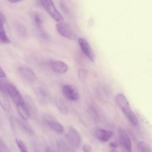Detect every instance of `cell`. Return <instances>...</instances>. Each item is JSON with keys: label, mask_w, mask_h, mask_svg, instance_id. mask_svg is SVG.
<instances>
[{"label": "cell", "mask_w": 152, "mask_h": 152, "mask_svg": "<svg viewBox=\"0 0 152 152\" xmlns=\"http://www.w3.org/2000/svg\"><path fill=\"white\" fill-rule=\"evenodd\" d=\"M115 102L129 122L133 126H138L139 124L138 119L135 113L132 110L129 103L125 96L122 93L118 94L115 97Z\"/></svg>", "instance_id": "cell-1"}, {"label": "cell", "mask_w": 152, "mask_h": 152, "mask_svg": "<svg viewBox=\"0 0 152 152\" xmlns=\"http://www.w3.org/2000/svg\"><path fill=\"white\" fill-rule=\"evenodd\" d=\"M40 4L49 14V15L57 23H62L64 21L62 15L59 12L56 8L52 0H39Z\"/></svg>", "instance_id": "cell-2"}, {"label": "cell", "mask_w": 152, "mask_h": 152, "mask_svg": "<svg viewBox=\"0 0 152 152\" xmlns=\"http://www.w3.org/2000/svg\"><path fill=\"white\" fill-rule=\"evenodd\" d=\"M56 29L60 35L66 39L75 40L77 38V34L75 31L68 24L65 23L64 21L57 23L56 24Z\"/></svg>", "instance_id": "cell-3"}, {"label": "cell", "mask_w": 152, "mask_h": 152, "mask_svg": "<svg viewBox=\"0 0 152 152\" xmlns=\"http://www.w3.org/2000/svg\"><path fill=\"white\" fill-rule=\"evenodd\" d=\"M43 120L48 126L55 132L62 134L64 132V127L61 123L53 115L45 114L43 115Z\"/></svg>", "instance_id": "cell-4"}, {"label": "cell", "mask_w": 152, "mask_h": 152, "mask_svg": "<svg viewBox=\"0 0 152 152\" xmlns=\"http://www.w3.org/2000/svg\"><path fill=\"white\" fill-rule=\"evenodd\" d=\"M68 142L75 148H78L81 142V137L78 131L72 126H70L65 135Z\"/></svg>", "instance_id": "cell-5"}, {"label": "cell", "mask_w": 152, "mask_h": 152, "mask_svg": "<svg viewBox=\"0 0 152 152\" xmlns=\"http://www.w3.org/2000/svg\"><path fill=\"white\" fill-rule=\"evenodd\" d=\"M7 86V84L0 80V105L5 111L8 112L11 109V104Z\"/></svg>", "instance_id": "cell-6"}, {"label": "cell", "mask_w": 152, "mask_h": 152, "mask_svg": "<svg viewBox=\"0 0 152 152\" xmlns=\"http://www.w3.org/2000/svg\"><path fill=\"white\" fill-rule=\"evenodd\" d=\"M7 88L8 96L11 97L16 106L23 104L26 103L19 90L14 85L12 84H7Z\"/></svg>", "instance_id": "cell-7"}, {"label": "cell", "mask_w": 152, "mask_h": 152, "mask_svg": "<svg viewBox=\"0 0 152 152\" xmlns=\"http://www.w3.org/2000/svg\"><path fill=\"white\" fill-rule=\"evenodd\" d=\"M64 96L70 101L77 100L80 97V93L77 87L71 84H66L62 87Z\"/></svg>", "instance_id": "cell-8"}, {"label": "cell", "mask_w": 152, "mask_h": 152, "mask_svg": "<svg viewBox=\"0 0 152 152\" xmlns=\"http://www.w3.org/2000/svg\"><path fill=\"white\" fill-rule=\"evenodd\" d=\"M19 75L26 81L30 83H34L37 80V76L33 70L27 66L21 65L18 69Z\"/></svg>", "instance_id": "cell-9"}, {"label": "cell", "mask_w": 152, "mask_h": 152, "mask_svg": "<svg viewBox=\"0 0 152 152\" xmlns=\"http://www.w3.org/2000/svg\"><path fill=\"white\" fill-rule=\"evenodd\" d=\"M78 42L80 48L81 49L84 55L90 60H91V61H94L95 60V55L88 42L86 39L80 37L78 39Z\"/></svg>", "instance_id": "cell-10"}, {"label": "cell", "mask_w": 152, "mask_h": 152, "mask_svg": "<svg viewBox=\"0 0 152 152\" xmlns=\"http://www.w3.org/2000/svg\"><path fill=\"white\" fill-rule=\"evenodd\" d=\"M118 135L120 142L123 147L126 150L127 152H131V141L127 132L123 128L120 127L118 129Z\"/></svg>", "instance_id": "cell-11"}, {"label": "cell", "mask_w": 152, "mask_h": 152, "mask_svg": "<svg viewBox=\"0 0 152 152\" xmlns=\"http://www.w3.org/2000/svg\"><path fill=\"white\" fill-rule=\"evenodd\" d=\"M49 65L54 72L58 74H64L68 69L67 64L61 61L51 60L49 62Z\"/></svg>", "instance_id": "cell-12"}, {"label": "cell", "mask_w": 152, "mask_h": 152, "mask_svg": "<svg viewBox=\"0 0 152 152\" xmlns=\"http://www.w3.org/2000/svg\"><path fill=\"white\" fill-rule=\"evenodd\" d=\"M35 94L37 100L42 104H46L49 100V94L46 88L40 86L35 89Z\"/></svg>", "instance_id": "cell-13"}, {"label": "cell", "mask_w": 152, "mask_h": 152, "mask_svg": "<svg viewBox=\"0 0 152 152\" xmlns=\"http://www.w3.org/2000/svg\"><path fill=\"white\" fill-rule=\"evenodd\" d=\"M95 135L100 141L102 142H107L113 135V132L109 130L98 128L95 131Z\"/></svg>", "instance_id": "cell-14"}, {"label": "cell", "mask_w": 152, "mask_h": 152, "mask_svg": "<svg viewBox=\"0 0 152 152\" xmlns=\"http://www.w3.org/2000/svg\"><path fill=\"white\" fill-rule=\"evenodd\" d=\"M5 21L6 20L4 15L0 11V41L4 43H10V40L7 36L4 28Z\"/></svg>", "instance_id": "cell-15"}, {"label": "cell", "mask_w": 152, "mask_h": 152, "mask_svg": "<svg viewBox=\"0 0 152 152\" xmlns=\"http://www.w3.org/2000/svg\"><path fill=\"white\" fill-rule=\"evenodd\" d=\"M17 106V110L18 112V113L20 116V117L24 120V121H27L30 115V109L27 104L26 103L16 106Z\"/></svg>", "instance_id": "cell-16"}, {"label": "cell", "mask_w": 152, "mask_h": 152, "mask_svg": "<svg viewBox=\"0 0 152 152\" xmlns=\"http://www.w3.org/2000/svg\"><path fill=\"white\" fill-rule=\"evenodd\" d=\"M55 102L59 111L63 115H66L68 112V107L63 99L60 97H57L55 100Z\"/></svg>", "instance_id": "cell-17"}, {"label": "cell", "mask_w": 152, "mask_h": 152, "mask_svg": "<svg viewBox=\"0 0 152 152\" xmlns=\"http://www.w3.org/2000/svg\"><path fill=\"white\" fill-rule=\"evenodd\" d=\"M89 112L92 118L95 120H100L101 118V114L100 109L96 104H91L89 107Z\"/></svg>", "instance_id": "cell-18"}, {"label": "cell", "mask_w": 152, "mask_h": 152, "mask_svg": "<svg viewBox=\"0 0 152 152\" xmlns=\"http://www.w3.org/2000/svg\"><path fill=\"white\" fill-rule=\"evenodd\" d=\"M78 78L80 82H85L87 80L88 75V71L87 69L85 68H80L78 69Z\"/></svg>", "instance_id": "cell-19"}, {"label": "cell", "mask_w": 152, "mask_h": 152, "mask_svg": "<svg viewBox=\"0 0 152 152\" xmlns=\"http://www.w3.org/2000/svg\"><path fill=\"white\" fill-rule=\"evenodd\" d=\"M138 148L140 152H151L150 145L144 141L138 142Z\"/></svg>", "instance_id": "cell-20"}, {"label": "cell", "mask_w": 152, "mask_h": 152, "mask_svg": "<svg viewBox=\"0 0 152 152\" xmlns=\"http://www.w3.org/2000/svg\"><path fill=\"white\" fill-rule=\"evenodd\" d=\"M15 144L20 152H29L27 145L23 140L18 138L15 139Z\"/></svg>", "instance_id": "cell-21"}, {"label": "cell", "mask_w": 152, "mask_h": 152, "mask_svg": "<svg viewBox=\"0 0 152 152\" xmlns=\"http://www.w3.org/2000/svg\"><path fill=\"white\" fill-rule=\"evenodd\" d=\"M0 152H11L5 142L0 138Z\"/></svg>", "instance_id": "cell-22"}, {"label": "cell", "mask_w": 152, "mask_h": 152, "mask_svg": "<svg viewBox=\"0 0 152 152\" xmlns=\"http://www.w3.org/2000/svg\"><path fill=\"white\" fill-rule=\"evenodd\" d=\"M83 150L84 152H91L92 147L88 144H84L83 146Z\"/></svg>", "instance_id": "cell-23"}, {"label": "cell", "mask_w": 152, "mask_h": 152, "mask_svg": "<svg viewBox=\"0 0 152 152\" xmlns=\"http://www.w3.org/2000/svg\"><path fill=\"white\" fill-rule=\"evenodd\" d=\"M5 77H6L5 73L0 66V78H5Z\"/></svg>", "instance_id": "cell-24"}, {"label": "cell", "mask_w": 152, "mask_h": 152, "mask_svg": "<svg viewBox=\"0 0 152 152\" xmlns=\"http://www.w3.org/2000/svg\"><path fill=\"white\" fill-rule=\"evenodd\" d=\"M110 146L113 149H115L116 147H118V144L116 142H112L110 143Z\"/></svg>", "instance_id": "cell-25"}, {"label": "cell", "mask_w": 152, "mask_h": 152, "mask_svg": "<svg viewBox=\"0 0 152 152\" xmlns=\"http://www.w3.org/2000/svg\"><path fill=\"white\" fill-rule=\"evenodd\" d=\"M45 152H56V151H55L53 149L48 147V148H46V149L45 150Z\"/></svg>", "instance_id": "cell-26"}, {"label": "cell", "mask_w": 152, "mask_h": 152, "mask_svg": "<svg viewBox=\"0 0 152 152\" xmlns=\"http://www.w3.org/2000/svg\"><path fill=\"white\" fill-rule=\"evenodd\" d=\"M7 1L11 3H17V2L21 1L22 0H7Z\"/></svg>", "instance_id": "cell-27"}, {"label": "cell", "mask_w": 152, "mask_h": 152, "mask_svg": "<svg viewBox=\"0 0 152 152\" xmlns=\"http://www.w3.org/2000/svg\"><path fill=\"white\" fill-rule=\"evenodd\" d=\"M110 152H118L116 149H112Z\"/></svg>", "instance_id": "cell-28"}]
</instances>
